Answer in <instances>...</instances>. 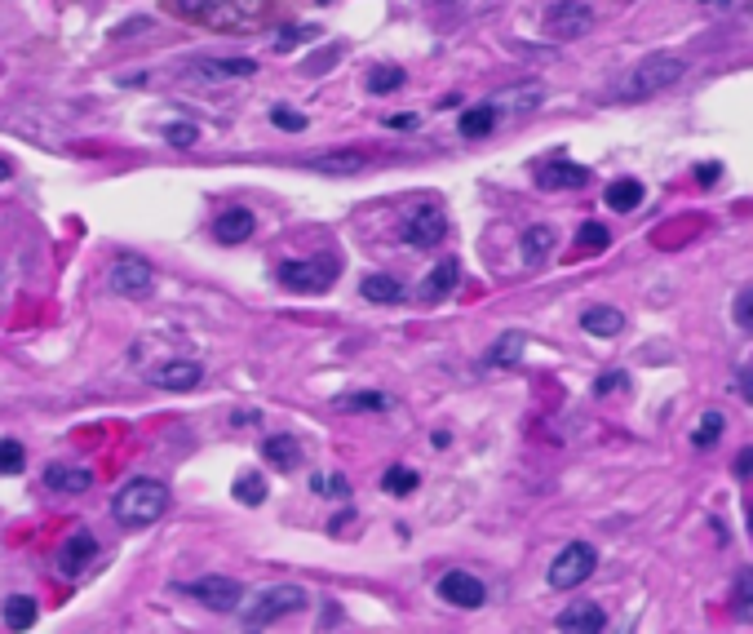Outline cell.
I'll use <instances>...</instances> for the list:
<instances>
[{
  "instance_id": "1",
  "label": "cell",
  "mask_w": 753,
  "mask_h": 634,
  "mask_svg": "<svg viewBox=\"0 0 753 634\" xmlns=\"http://www.w3.org/2000/svg\"><path fill=\"white\" fill-rule=\"evenodd\" d=\"M169 510V488L160 479H129L116 497H111V515H116L120 528H147L164 519Z\"/></svg>"
},
{
  "instance_id": "2",
  "label": "cell",
  "mask_w": 753,
  "mask_h": 634,
  "mask_svg": "<svg viewBox=\"0 0 753 634\" xmlns=\"http://www.w3.org/2000/svg\"><path fill=\"white\" fill-rule=\"evenodd\" d=\"M687 76V63L678 54H647L643 63H634L629 67V76H625V85L616 89V98H656V94H665V89H674L678 80Z\"/></svg>"
},
{
  "instance_id": "3",
  "label": "cell",
  "mask_w": 753,
  "mask_h": 634,
  "mask_svg": "<svg viewBox=\"0 0 753 634\" xmlns=\"http://www.w3.org/2000/svg\"><path fill=\"white\" fill-rule=\"evenodd\" d=\"M306 608V590L302 586H271V590H262L253 603H249V612H244V626L249 630H266V626H275V621H284V617H293V612H302Z\"/></svg>"
},
{
  "instance_id": "4",
  "label": "cell",
  "mask_w": 753,
  "mask_h": 634,
  "mask_svg": "<svg viewBox=\"0 0 753 634\" xmlns=\"http://www.w3.org/2000/svg\"><path fill=\"white\" fill-rule=\"evenodd\" d=\"M337 258L319 253V258H297V262H284L280 267V284H288L293 293H324L328 284L337 280Z\"/></svg>"
},
{
  "instance_id": "5",
  "label": "cell",
  "mask_w": 753,
  "mask_h": 634,
  "mask_svg": "<svg viewBox=\"0 0 753 634\" xmlns=\"http://www.w3.org/2000/svg\"><path fill=\"white\" fill-rule=\"evenodd\" d=\"M594 564H598V555H594L590 541H572V546H563L559 555H554V564H550V586H554V590H576L581 581L594 577Z\"/></svg>"
},
{
  "instance_id": "6",
  "label": "cell",
  "mask_w": 753,
  "mask_h": 634,
  "mask_svg": "<svg viewBox=\"0 0 753 634\" xmlns=\"http://www.w3.org/2000/svg\"><path fill=\"white\" fill-rule=\"evenodd\" d=\"M107 289L120 293V298H151V289H156V275L142 258H116L107 271Z\"/></svg>"
},
{
  "instance_id": "7",
  "label": "cell",
  "mask_w": 753,
  "mask_h": 634,
  "mask_svg": "<svg viewBox=\"0 0 753 634\" xmlns=\"http://www.w3.org/2000/svg\"><path fill=\"white\" fill-rule=\"evenodd\" d=\"M182 590H187L191 599H200L209 612H235L244 599V586L235 577H200V581H187Z\"/></svg>"
},
{
  "instance_id": "8",
  "label": "cell",
  "mask_w": 753,
  "mask_h": 634,
  "mask_svg": "<svg viewBox=\"0 0 753 634\" xmlns=\"http://www.w3.org/2000/svg\"><path fill=\"white\" fill-rule=\"evenodd\" d=\"M594 27V14L590 5H581V0H559V5L545 9V32H550L554 40H576L585 36Z\"/></svg>"
},
{
  "instance_id": "9",
  "label": "cell",
  "mask_w": 753,
  "mask_h": 634,
  "mask_svg": "<svg viewBox=\"0 0 753 634\" xmlns=\"http://www.w3.org/2000/svg\"><path fill=\"white\" fill-rule=\"evenodd\" d=\"M439 599L452 603V608H483V599H488V590H483L479 577H470V572H443L439 577Z\"/></svg>"
},
{
  "instance_id": "10",
  "label": "cell",
  "mask_w": 753,
  "mask_h": 634,
  "mask_svg": "<svg viewBox=\"0 0 753 634\" xmlns=\"http://www.w3.org/2000/svg\"><path fill=\"white\" fill-rule=\"evenodd\" d=\"M585 182H590V169L572 165V160H563V156L536 165V187L541 191H576V187H585Z\"/></svg>"
},
{
  "instance_id": "11",
  "label": "cell",
  "mask_w": 753,
  "mask_h": 634,
  "mask_svg": "<svg viewBox=\"0 0 753 634\" xmlns=\"http://www.w3.org/2000/svg\"><path fill=\"white\" fill-rule=\"evenodd\" d=\"M443 235H448V218H443V209H430V204H421L404 222V240L412 249H435Z\"/></svg>"
},
{
  "instance_id": "12",
  "label": "cell",
  "mask_w": 753,
  "mask_h": 634,
  "mask_svg": "<svg viewBox=\"0 0 753 634\" xmlns=\"http://www.w3.org/2000/svg\"><path fill=\"white\" fill-rule=\"evenodd\" d=\"M253 71V58H195V63H187V76L195 80H244Z\"/></svg>"
},
{
  "instance_id": "13",
  "label": "cell",
  "mask_w": 753,
  "mask_h": 634,
  "mask_svg": "<svg viewBox=\"0 0 753 634\" xmlns=\"http://www.w3.org/2000/svg\"><path fill=\"white\" fill-rule=\"evenodd\" d=\"M94 555H98L94 533H71L63 541V550H58V572H63V577H76V572H85L89 564H94Z\"/></svg>"
},
{
  "instance_id": "14",
  "label": "cell",
  "mask_w": 753,
  "mask_h": 634,
  "mask_svg": "<svg viewBox=\"0 0 753 634\" xmlns=\"http://www.w3.org/2000/svg\"><path fill=\"white\" fill-rule=\"evenodd\" d=\"M204 382V364L195 360H173L151 373V386H160V391H191V386Z\"/></svg>"
},
{
  "instance_id": "15",
  "label": "cell",
  "mask_w": 753,
  "mask_h": 634,
  "mask_svg": "<svg viewBox=\"0 0 753 634\" xmlns=\"http://www.w3.org/2000/svg\"><path fill=\"white\" fill-rule=\"evenodd\" d=\"M306 169L315 173H333V178H350V173L368 169V156L355 147H342V151H324V156H311L306 160Z\"/></svg>"
},
{
  "instance_id": "16",
  "label": "cell",
  "mask_w": 753,
  "mask_h": 634,
  "mask_svg": "<svg viewBox=\"0 0 753 634\" xmlns=\"http://www.w3.org/2000/svg\"><path fill=\"white\" fill-rule=\"evenodd\" d=\"M45 488H54V493H89L94 488V470L85 466H45Z\"/></svg>"
},
{
  "instance_id": "17",
  "label": "cell",
  "mask_w": 753,
  "mask_h": 634,
  "mask_svg": "<svg viewBox=\"0 0 753 634\" xmlns=\"http://www.w3.org/2000/svg\"><path fill=\"white\" fill-rule=\"evenodd\" d=\"M257 231V218L249 209H226L218 222H213V240L218 244H244Z\"/></svg>"
},
{
  "instance_id": "18",
  "label": "cell",
  "mask_w": 753,
  "mask_h": 634,
  "mask_svg": "<svg viewBox=\"0 0 753 634\" xmlns=\"http://www.w3.org/2000/svg\"><path fill=\"white\" fill-rule=\"evenodd\" d=\"M607 626V612L598 603H572L567 612H559V630H572V634H598Z\"/></svg>"
},
{
  "instance_id": "19",
  "label": "cell",
  "mask_w": 753,
  "mask_h": 634,
  "mask_svg": "<svg viewBox=\"0 0 753 634\" xmlns=\"http://www.w3.org/2000/svg\"><path fill=\"white\" fill-rule=\"evenodd\" d=\"M262 457L275 470H297V466H302V444H297L293 435H271L262 444Z\"/></svg>"
},
{
  "instance_id": "20",
  "label": "cell",
  "mask_w": 753,
  "mask_h": 634,
  "mask_svg": "<svg viewBox=\"0 0 753 634\" xmlns=\"http://www.w3.org/2000/svg\"><path fill=\"white\" fill-rule=\"evenodd\" d=\"M541 85H519V89H505V94L492 98L497 111H510V116H528L532 107H541Z\"/></svg>"
},
{
  "instance_id": "21",
  "label": "cell",
  "mask_w": 753,
  "mask_h": 634,
  "mask_svg": "<svg viewBox=\"0 0 753 634\" xmlns=\"http://www.w3.org/2000/svg\"><path fill=\"white\" fill-rule=\"evenodd\" d=\"M581 329L594 337H616L625 329V315L616 311V306H590V311L581 315Z\"/></svg>"
},
{
  "instance_id": "22",
  "label": "cell",
  "mask_w": 753,
  "mask_h": 634,
  "mask_svg": "<svg viewBox=\"0 0 753 634\" xmlns=\"http://www.w3.org/2000/svg\"><path fill=\"white\" fill-rule=\"evenodd\" d=\"M452 289H457V262L443 258L439 267L430 271L426 280H421V298H426V302H439V298H448Z\"/></svg>"
},
{
  "instance_id": "23",
  "label": "cell",
  "mask_w": 753,
  "mask_h": 634,
  "mask_svg": "<svg viewBox=\"0 0 753 634\" xmlns=\"http://www.w3.org/2000/svg\"><path fill=\"white\" fill-rule=\"evenodd\" d=\"M523 346H528V337H523L519 329H510L505 337H497V342H492V351H488V368H514L519 364V355H523Z\"/></svg>"
},
{
  "instance_id": "24",
  "label": "cell",
  "mask_w": 753,
  "mask_h": 634,
  "mask_svg": "<svg viewBox=\"0 0 753 634\" xmlns=\"http://www.w3.org/2000/svg\"><path fill=\"white\" fill-rule=\"evenodd\" d=\"M492 125H497V107H492V102H479V107L461 111V120H457L461 138H488Z\"/></svg>"
},
{
  "instance_id": "25",
  "label": "cell",
  "mask_w": 753,
  "mask_h": 634,
  "mask_svg": "<svg viewBox=\"0 0 753 634\" xmlns=\"http://www.w3.org/2000/svg\"><path fill=\"white\" fill-rule=\"evenodd\" d=\"M359 293L377 306H390V302L404 298V284H399L395 275H364V280H359Z\"/></svg>"
},
{
  "instance_id": "26",
  "label": "cell",
  "mask_w": 753,
  "mask_h": 634,
  "mask_svg": "<svg viewBox=\"0 0 753 634\" xmlns=\"http://www.w3.org/2000/svg\"><path fill=\"white\" fill-rule=\"evenodd\" d=\"M40 617V603L32 595H9L5 599V626L9 630H32Z\"/></svg>"
},
{
  "instance_id": "27",
  "label": "cell",
  "mask_w": 753,
  "mask_h": 634,
  "mask_svg": "<svg viewBox=\"0 0 753 634\" xmlns=\"http://www.w3.org/2000/svg\"><path fill=\"white\" fill-rule=\"evenodd\" d=\"M550 249H554V231L550 227H528V231H523L519 253H523V262H528V267H536V262L550 258Z\"/></svg>"
},
{
  "instance_id": "28",
  "label": "cell",
  "mask_w": 753,
  "mask_h": 634,
  "mask_svg": "<svg viewBox=\"0 0 753 634\" xmlns=\"http://www.w3.org/2000/svg\"><path fill=\"white\" fill-rule=\"evenodd\" d=\"M638 204H643V182L621 178V182H612V187H607V209L629 213V209H638Z\"/></svg>"
},
{
  "instance_id": "29",
  "label": "cell",
  "mask_w": 753,
  "mask_h": 634,
  "mask_svg": "<svg viewBox=\"0 0 753 634\" xmlns=\"http://www.w3.org/2000/svg\"><path fill=\"white\" fill-rule=\"evenodd\" d=\"M235 501H240V506H262L266 501V479H262V470H244L240 479H235Z\"/></svg>"
},
{
  "instance_id": "30",
  "label": "cell",
  "mask_w": 753,
  "mask_h": 634,
  "mask_svg": "<svg viewBox=\"0 0 753 634\" xmlns=\"http://www.w3.org/2000/svg\"><path fill=\"white\" fill-rule=\"evenodd\" d=\"M337 408H342V413H386L390 400L381 391H359V395H342Z\"/></svg>"
},
{
  "instance_id": "31",
  "label": "cell",
  "mask_w": 753,
  "mask_h": 634,
  "mask_svg": "<svg viewBox=\"0 0 753 634\" xmlns=\"http://www.w3.org/2000/svg\"><path fill=\"white\" fill-rule=\"evenodd\" d=\"M722 426H727V417H722L718 408L700 413V426H696V435H691V444H696V448H709V444H714V439L722 435Z\"/></svg>"
},
{
  "instance_id": "32",
  "label": "cell",
  "mask_w": 753,
  "mask_h": 634,
  "mask_svg": "<svg viewBox=\"0 0 753 634\" xmlns=\"http://www.w3.org/2000/svg\"><path fill=\"white\" fill-rule=\"evenodd\" d=\"M612 244V231H607V222H585L581 231H576V249H607Z\"/></svg>"
},
{
  "instance_id": "33",
  "label": "cell",
  "mask_w": 753,
  "mask_h": 634,
  "mask_svg": "<svg viewBox=\"0 0 753 634\" xmlns=\"http://www.w3.org/2000/svg\"><path fill=\"white\" fill-rule=\"evenodd\" d=\"M381 488H386V493H395V497H408L412 488H417V470H408V466L386 470V479H381Z\"/></svg>"
},
{
  "instance_id": "34",
  "label": "cell",
  "mask_w": 753,
  "mask_h": 634,
  "mask_svg": "<svg viewBox=\"0 0 753 634\" xmlns=\"http://www.w3.org/2000/svg\"><path fill=\"white\" fill-rule=\"evenodd\" d=\"M27 462V448L18 439H0V475H18Z\"/></svg>"
},
{
  "instance_id": "35",
  "label": "cell",
  "mask_w": 753,
  "mask_h": 634,
  "mask_svg": "<svg viewBox=\"0 0 753 634\" xmlns=\"http://www.w3.org/2000/svg\"><path fill=\"white\" fill-rule=\"evenodd\" d=\"M399 85H404V71L399 67H373V76H368V89H373V94H395Z\"/></svg>"
},
{
  "instance_id": "36",
  "label": "cell",
  "mask_w": 753,
  "mask_h": 634,
  "mask_svg": "<svg viewBox=\"0 0 753 634\" xmlns=\"http://www.w3.org/2000/svg\"><path fill=\"white\" fill-rule=\"evenodd\" d=\"M311 488L319 497H342V501L350 497V484L342 475H311Z\"/></svg>"
},
{
  "instance_id": "37",
  "label": "cell",
  "mask_w": 753,
  "mask_h": 634,
  "mask_svg": "<svg viewBox=\"0 0 753 634\" xmlns=\"http://www.w3.org/2000/svg\"><path fill=\"white\" fill-rule=\"evenodd\" d=\"M731 315H736V329H740V333H753V289L736 293V302H731Z\"/></svg>"
},
{
  "instance_id": "38",
  "label": "cell",
  "mask_w": 753,
  "mask_h": 634,
  "mask_svg": "<svg viewBox=\"0 0 753 634\" xmlns=\"http://www.w3.org/2000/svg\"><path fill=\"white\" fill-rule=\"evenodd\" d=\"M164 142H169V147H178V151H187V147L200 142V129H195V125H164Z\"/></svg>"
},
{
  "instance_id": "39",
  "label": "cell",
  "mask_w": 753,
  "mask_h": 634,
  "mask_svg": "<svg viewBox=\"0 0 753 634\" xmlns=\"http://www.w3.org/2000/svg\"><path fill=\"white\" fill-rule=\"evenodd\" d=\"M271 125H275V129H288V134H302V129H306V116H302V111H293V107H275V111H271Z\"/></svg>"
},
{
  "instance_id": "40",
  "label": "cell",
  "mask_w": 753,
  "mask_h": 634,
  "mask_svg": "<svg viewBox=\"0 0 753 634\" xmlns=\"http://www.w3.org/2000/svg\"><path fill=\"white\" fill-rule=\"evenodd\" d=\"M621 391H629V377L625 373H603L594 382V395L598 400H607V395H621Z\"/></svg>"
},
{
  "instance_id": "41",
  "label": "cell",
  "mask_w": 753,
  "mask_h": 634,
  "mask_svg": "<svg viewBox=\"0 0 753 634\" xmlns=\"http://www.w3.org/2000/svg\"><path fill=\"white\" fill-rule=\"evenodd\" d=\"M731 603H736L740 612L753 608V568H749V572H740V577H736V590H731Z\"/></svg>"
},
{
  "instance_id": "42",
  "label": "cell",
  "mask_w": 753,
  "mask_h": 634,
  "mask_svg": "<svg viewBox=\"0 0 753 634\" xmlns=\"http://www.w3.org/2000/svg\"><path fill=\"white\" fill-rule=\"evenodd\" d=\"M173 5H178L182 14L200 18V14H213V9H226V5H231V0H173Z\"/></svg>"
},
{
  "instance_id": "43",
  "label": "cell",
  "mask_w": 753,
  "mask_h": 634,
  "mask_svg": "<svg viewBox=\"0 0 753 634\" xmlns=\"http://www.w3.org/2000/svg\"><path fill=\"white\" fill-rule=\"evenodd\" d=\"M319 36V27H284L280 40H275V49H293L297 40H315Z\"/></svg>"
},
{
  "instance_id": "44",
  "label": "cell",
  "mask_w": 753,
  "mask_h": 634,
  "mask_svg": "<svg viewBox=\"0 0 753 634\" xmlns=\"http://www.w3.org/2000/svg\"><path fill=\"white\" fill-rule=\"evenodd\" d=\"M696 178L709 187V182H718V178H722V169H718V165H696Z\"/></svg>"
},
{
  "instance_id": "45",
  "label": "cell",
  "mask_w": 753,
  "mask_h": 634,
  "mask_svg": "<svg viewBox=\"0 0 753 634\" xmlns=\"http://www.w3.org/2000/svg\"><path fill=\"white\" fill-rule=\"evenodd\" d=\"M386 125L390 129H412L417 125V116H412V111H404V116H386Z\"/></svg>"
},
{
  "instance_id": "46",
  "label": "cell",
  "mask_w": 753,
  "mask_h": 634,
  "mask_svg": "<svg viewBox=\"0 0 753 634\" xmlns=\"http://www.w3.org/2000/svg\"><path fill=\"white\" fill-rule=\"evenodd\" d=\"M736 475H753V448H745V453L736 457Z\"/></svg>"
},
{
  "instance_id": "47",
  "label": "cell",
  "mask_w": 753,
  "mask_h": 634,
  "mask_svg": "<svg viewBox=\"0 0 753 634\" xmlns=\"http://www.w3.org/2000/svg\"><path fill=\"white\" fill-rule=\"evenodd\" d=\"M740 391H745V400L753 404V364L745 368V373H740Z\"/></svg>"
},
{
  "instance_id": "48",
  "label": "cell",
  "mask_w": 753,
  "mask_h": 634,
  "mask_svg": "<svg viewBox=\"0 0 753 634\" xmlns=\"http://www.w3.org/2000/svg\"><path fill=\"white\" fill-rule=\"evenodd\" d=\"M9 173H14V165H9V160H5V156H0V182H5V178H9Z\"/></svg>"
},
{
  "instance_id": "49",
  "label": "cell",
  "mask_w": 753,
  "mask_h": 634,
  "mask_svg": "<svg viewBox=\"0 0 753 634\" xmlns=\"http://www.w3.org/2000/svg\"><path fill=\"white\" fill-rule=\"evenodd\" d=\"M700 5H731V0H700Z\"/></svg>"
}]
</instances>
